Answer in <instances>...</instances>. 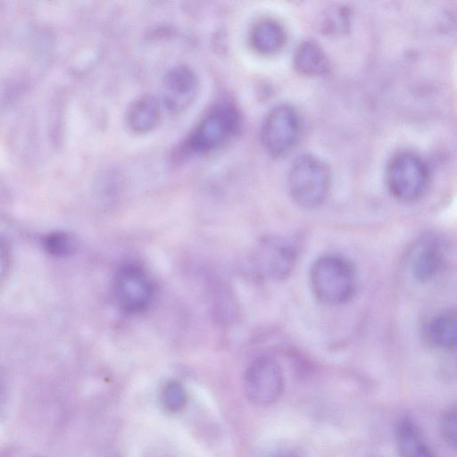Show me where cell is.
I'll return each mask as SVG.
<instances>
[{
  "label": "cell",
  "mask_w": 457,
  "mask_h": 457,
  "mask_svg": "<svg viewBox=\"0 0 457 457\" xmlns=\"http://www.w3.org/2000/svg\"><path fill=\"white\" fill-rule=\"evenodd\" d=\"M310 279L313 295L327 305L345 303L355 292L354 268L339 255L329 254L317 259L312 266Z\"/></svg>",
  "instance_id": "cell-1"
},
{
  "label": "cell",
  "mask_w": 457,
  "mask_h": 457,
  "mask_svg": "<svg viewBox=\"0 0 457 457\" xmlns=\"http://www.w3.org/2000/svg\"><path fill=\"white\" fill-rule=\"evenodd\" d=\"M330 185V171L327 163L312 154H303L292 162L287 187L298 205L314 208L327 196Z\"/></svg>",
  "instance_id": "cell-2"
},
{
  "label": "cell",
  "mask_w": 457,
  "mask_h": 457,
  "mask_svg": "<svg viewBox=\"0 0 457 457\" xmlns=\"http://www.w3.org/2000/svg\"><path fill=\"white\" fill-rule=\"evenodd\" d=\"M386 180L389 192L397 200L411 203L426 192L429 173L425 162L417 154L403 152L388 162Z\"/></svg>",
  "instance_id": "cell-3"
},
{
  "label": "cell",
  "mask_w": 457,
  "mask_h": 457,
  "mask_svg": "<svg viewBox=\"0 0 457 457\" xmlns=\"http://www.w3.org/2000/svg\"><path fill=\"white\" fill-rule=\"evenodd\" d=\"M239 121L238 112L232 105L215 106L196 126L188 139V148L198 154L218 150L237 133Z\"/></svg>",
  "instance_id": "cell-4"
},
{
  "label": "cell",
  "mask_w": 457,
  "mask_h": 457,
  "mask_svg": "<svg viewBox=\"0 0 457 457\" xmlns=\"http://www.w3.org/2000/svg\"><path fill=\"white\" fill-rule=\"evenodd\" d=\"M112 287L118 306L126 313L144 312L154 298V287L150 276L135 262L124 263L118 269Z\"/></svg>",
  "instance_id": "cell-5"
},
{
  "label": "cell",
  "mask_w": 457,
  "mask_h": 457,
  "mask_svg": "<svg viewBox=\"0 0 457 457\" xmlns=\"http://www.w3.org/2000/svg\"><path fill=\"white\" fill-rule=\"evenodd\" d=\"M244 388L249 401L256 405L275 403L284 390V375L278 362L268 356L256 358L245 370Z\"/></svg>",
  "instance_id": "cell-6"
},
{
  "label": "cell",
  "mask_w": 457,
  "mask_h": 457,
  "mask_svg": "<svg viewBox=\"0 0 457 457\" xmlns=\"http://www.w3.org/2000/svg\"><path fill=\"white\" fill-rule=\"evenodd\" d=\"M300 120L296 111L281 104L274 106L266 115L261 138L265 149L272 155L288 152L298 139Z\"/></svg>",
  "instance_id": "cell-7"
},
{
  "label": "cell",
  "mask_w": 457,
  "mask_h": 457,
  "mask_svg": "<svg viewBox=\"0 0 457 457\" xmlns=\"http://www.w3.org/2000/svg\"><path fill=\"white\" fill-rule=\"evenodd\" d=\"M296 258V247L289 239L278 236H268L257 245L253 263L261 276L281 280L291 274Z\"/></svg>",
  "instance_id": "cell-8"
},
{
  "label": "cell",
  "mask_w": 457,
  "mask_h": 457,
  "mask_svg": "<svg viewBox=\"0 0 457 457\" xmlns=\"http://www.w3.org/2000/svg\"><path fill=\"white\" fill-rule=\"evenodd\" d=\"M197 89L198 82L194 71L184 65L174 67L162 81L163 104L171 112H181L195 100Z\"/></svg>",
  "instance_id": "cell-9"
},
{
  "label": "cell",
  "mask_w": 457,
  "mask_h": 457,
  "mask_svg": "<svg viewBox=\"0 0 457 457\" xmlns=\"http://www.w3.org/2000/svg\"><path fill=\"white\" fill-rule=\"evenodd\" d=\"M446 264V248L441 239L429 237L421 241L411 259V273L420 282L437 277Z\"/></svg>",
  "instance_id": "cell-10"
},
{
  "label": "cell",
  "mask_w": 457,
  "mask_h": 457,
  "mask_svg": "<svg viewBox=\"0 0 457 457\" xmlns=\"http://www.w3.org/2000/svg\"><path fill=\"white\" fill-rule=\"evenodd\" d=\"M427 343L438 350L451 352L457 343V320L454 310L444 309L431 315L424 324Z\"/></svg>",
  "instance_id": "cell-11"
},
{
  "label": "cell",
  "mask_w": 457,
  "mask_h": 457,
  "mask_svg": "<svg viewBox=\"0 0 457 457\" xmlns=\"http://www.w3.org/2000/svg\"><path fill=\"white\" fill-rule=\"evenodd\" d=\"M399 457H435L419 425L410 417H402L395 426Z\"/></svg>",
  "instance_id": "cell-12"
},
{
  "label": "cell",
  "mask_w": 457,
  "mask_h": 457,
  "mask_svg": "<svg viewBox=\"0 0 457 457\" xmlns=\"http://www.w3.org/2000/svg\"><path fill=\"white\" fill-rule=\"evenodd\" d=\"M286 42V29L275 19H262L251 29L250 43L259 54H274L284 47Z\"/></svg>",
  "instance_id": "cell-13"
},
{
  "label": "cell",
  "mask_w": 457,
  "mask_h": 457,
  "mask_svg": "<svg viewBox=\"0 0 457 457\" xmlns=\"http://www.w3.org/2000/svg\"><path fill=\"white\" fill-rule=\"evenodd\" d=\"M126 120L129 127L137 133L154 129L161 120L159 102L151 96L134 100L128 108Z\"/></svg>",
  "instance_id": "cell-14"
},
{
  "label": "cell",
  "mask_w": 457,
  "mask_h": 457,
  "mask_svg": "<svg viewBox=\"0 0 457 457\" xmlns=\"http://www.w3.org/2000/svg\"><path fill=\"white\" fill-rule=\"evenodd\" d=\"M295 69L305 75H322L328 71L329 61L322 48L314 41L301 42L294 54Z\"/></svg>",
  "instance_id": "cell-15"
},
{
  "label": "cell",
  "mask_w": 457,
  "mask_h": 457,
  "mask_svg": "<svg viewBox=\"0 0 457 457\" xmlns=\"http://www.w3.org/2000/svg\"><path fill=\"white\" fill-rule=\"evenodd\" d=\"M44 250L54 257L71 255L76 248L73 236L63 230H54L47 233L42 239Z\"/></svg>",
  "instance_id": "cell-16"
},
{
  "label": "cell",
  "mask_w": 457,
  "mask_h": 457,
  "mask_svg": "<svg viewBox=\"0 0 457 457\" xmlns=\"http://www.w3.org/2000/svg\"><path fill=\"white\" fill-rule=\"evenodd\" d=\"M162 407L170 412L180 411L187 403V392L184 386L178 380L168 382L161 393Z\"/></svg>",
  "instance_id": "cell-17"
},
{
  "label": "cell",
  "mask_w": 457,
  "mask_h": 457,
  "mask_svg": "<svg viewBox=\"0 0 457 457\" xmlns=\"http://www.w3.org/2000/svg\"><path fill=\"white\" fill-rule=\"evenodd\" d=\"M456 408L451 406L446 409L440 419L439 429L444 442L453 449L456 445Z\"/></svg>",
  "instance_id": "cell-18"
},
{
  "label": "cell",
  "mask_w": 457,
  "mask_h": 457,
  "mask_svg": "<svg viewBox=\"0 0 457 457\" xmlns=\"http://www.w3.org/2000/svg\"><path fill=\"white\" fill-rule=\"evenodd\" d=\"M349 22V12L342 7L334 8L325 15V28L329 30L345 29Z\"/></svg>",
  "instance_id": "cell-19"
},
{
  "label": "cell",
  "mask_w": 457,
  "mask_h": 457,
  "mask_svg": "<svg viewBox=\"0 0 457 457\" xmlns=\"http://www.w3.org/2000/svg\"><path fill=\"white\" fill-rule=\"evenodd\" d=\"M12 264V247L8 239L0 234V287L6 279Z\"/></svg>",
  "instance_id": "cell-20"
},
{
  "label": "cell",
  "mask_w": 457,
  "mask_h": 457,
  "mask_svg": "<svg viewBox=\"0 0 457 457\" xmlns=\"http://www.w3.org/2000/svg\"><path fill=\"white\" fill-rule=\"evenodd\" d=\"M8 393V380L5 373L0 370V412L4 408Z\"/></svg>",
  "instance_id": "cell-21"
},
{
  "label": "cell",
  "mask_w": 457,
  "mask_h": 457,
  "mask_svg": "<svg viewBox=\"0 0 457 457\" xmlns=\"http://www.w3.org/2000/svg\"><path fill=\"white\" fill-rule=\"evenodd\" d=\"M268 457H296V455L291 452H280Z\"/></svg>",
  "instance_id": "cell-22"
}]
</instances>
